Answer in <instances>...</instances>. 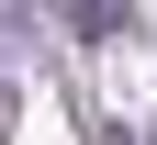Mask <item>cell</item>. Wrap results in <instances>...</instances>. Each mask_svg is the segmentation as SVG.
I'll list each match as a JSON object with an SVG mask.
<instances>
[{
	"instance_id": "6da1fadb",
	"label": "cell",
	"mask_w": 157,
	"mask_h": 145,
	"mask_svg": "<svg viewBox=\"0 0 157 145\" xmlns=\"http://www.w3.org/2000/svg\"><path fill=\"white\" fill-rule=\"evenodd\" d=\"M67 34H90V45H112V34H124V0H67Z\"/></svg>"
}]
</instances>
